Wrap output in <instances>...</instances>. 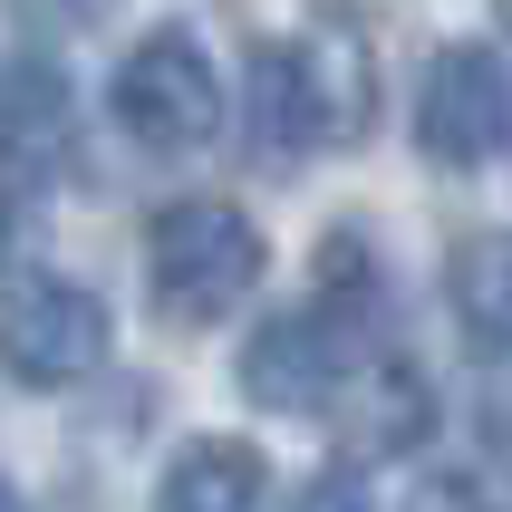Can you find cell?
<instances>
[{"instance_id":"8992f818","label":"cell","mask_w":512,"mask_h":512,"mask_svg":"<svg viewBox=\"0 0 512 512\" xmlns=\"http://www.w3.org/2000/svg\"><path fill=\"white\" fill-rule=\"evenodd\" d=\"M348 358H358V348L339 339L329 310H281L271 329H252V348H242V397L271 406V416H310V406H329V387L348 377Z\"/></svg>"},{"instance_id":"52a82bcc","label":"cell","mask_w":512,"mask_h":512,"mask_svg":"<svg viewBox=\"0 0 512 512\" xmlns=\"http://www.w3.org/2000/svg\"><path fill=\"white\" fill-rule=\"evenodd\" d=\"M329 416H339L348 455H416L435 435V387L416 358L377 348V358H348V377L329 387Z\"/></svg>"},{"instance_id":"4fadbf2b","label":"cell","mask_w":512,"mask_h":512,"mask_svg":"<svg viewBox=\"0 0 512 512\" xmlns=\"http://www.w3.org/2000/svg\"><path fill=\"white\" fill-rule=\"evenodd\" d=\"M0 512H20V493H10V484H0Z\"/></svg>"},{"instance_id":"6da1fadb","label":"cell","mask_w":512,"mask_h":512,"mask_svg":"<svg viewBox=\"0 0 512 512\" xmlns=\"http://www.w3.org/2000/svg\"><path fill=\"white\" fill-rule=\"evenodd\" d=\"M377 126V39L339 10H319L300 39L261 58L252 87V136L261 155H319V145H358Z\"/></svg>"},{"instance_id":"8fae6325","label":"cell","mask_w":512,"mask_h":512,"mask_svg":"<svg viewBox=\"0 0 512 512\" xmlns=\"http://www.w3.org/2000/svg\"><path fill=\"white\" fill-rule=\"evenodd\" d=\"M290 512H377V503H368V493H358V484H348V474H319V484L300 493V503H290Z\"/></svg>"},{"instance_id":"7c38bea8","label":"cell","mask_w":512,"mask_h":512,"mask_svg":"<svg viewBox=\"0 0 512 512\" xmlns=\"http://www.w3.org/2000/svg\"><path fill=\"white\" fill-rule=\"evenodd\" d=\"M416 512H484V493L455 484V474H426V484H416Z\"/></svg>"},{"instance_id":"7a4b0ae2","label":"cell","mask_w":512,"mask_h":512,"mask_svg":"<svg viewBox=\"0 0 512 512\" xmlns=\"http://www.w3.org/2000/svg\"><path fill=\"white\" fill-rule=\"evenodd\" d=\"M271 252H261V223L223 194H194V203H165L145 223V281L165 300V319H232L242 300L261 290Z\"/></svg>"},{"instance_id":"277c9868","label":"cell","mask_w":512,"mask_h":512,"mask_svg":"<svg viewBox=\"0 0 512 512\" xmlns=\"http://www.w3.org/2000/svg\"><path fill=\"white\" fill-rule=\"evenodd\" d=\"M0 368L20 387H78L107 368V300L68 271H20L0 290Z\"/></svg>"},{"instance_id":"30bf717a","label":"cell","mask_w":512,"mask_h":512,"mask_svg":"<svg viewBox=\"0 0 512 512\" xmlns=\"http://www.w3.org/2000/svg\"><path fill=\"white\" fill-rule=\"evenodd\" d=\"M474 445H484L493 484L512 493V377H503V387H484V406H474Z\"/></svg>"},{"instance_id":"ba28073f","label":"cell","mask_w":512,"mask_h":512,"mask_svg":"<svg viewBox=\"0 0 512 512\" xmlns=\"http://www.w3.org/2000/svg\"><path fill=\"white\" fill-rule=\"evenodd\" d=\"M445 310H455V339L503 368L512 358V232H464L455 261H445Z\"/></svg>"},{"instance_id":"3957f363","label":"cell","mask_w":512,"mask_h":512,"mask_svg":"<svg viewBox=\"0 0 512 512\" xmlns=\"http://www.w3.org/2000/svg\"><path fill=\"white\" fill-rule=\"evenodd\" d=\"M116 126L145 155H194L223 136V68L194 29H145L116 68Z\"/></svg>"},{"instance_id":"5bb4252c","label":"cell","mask_w":512,"mask_h":512,"mask_svg":"<svg viewBox=\"0 0 512 512\" xmlns=\"http://www.w3.org/2000/svg\"><path fill=\"white\" fill-rule=\"evenodd\" d=\"M493 10H503V29H512V0H493Z\"/></svg>"},{"instance_id":"5b68a950","label":"cell","mask_w":512,"mask_h":512,"mask_svg":"<svg viewBox=\"0 0 512 512\" xmlns=\"http://www.w3.org/2000/svg\"><path fill=\"white\" fill-rule=\"evenodd\" d=\"M416 145L445 174H474V165L503 155L512 145V68H503V49H484V39L435 49L426 97H416Z\"/></svg>"},{"instance_id":"9c48e42d","label":"cell","mask_w":512,"mask_h":512,"mask_svg":"<svg viewBox=\"0 0 512 512\" xmlns=\"http://www.w3.org/2000/svg\"><path fill=\"white\" fill-rule=\"evenodd\" d=\"M271 474L242 435H194L184 455L165 464V484H155V512H261Z\"/></svg>"}]
</instances>
